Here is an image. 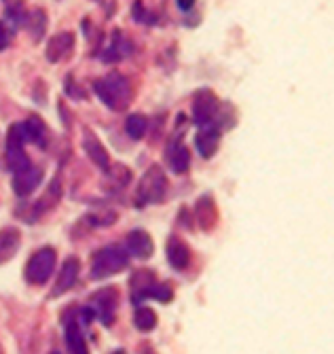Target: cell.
Segmentation results:
<instances>
[{"mask_svg": "<svg viewBox=\"0 0 334 354\" xmlns=\"http://www.w3.org/2000/svg\"><path fill=\"white\" fill-rule=\"evenodd\" d=\"M87 221L93 225V227H108V225H112L117 221V212L112 210H95L87 216Z\"/></svg>", "mask_w": 334, "mask_h": 354, "instance_id": "obj_23", "label": "cell"}, {"mask_svg": "<svg viewBox=\"0 0 334 354\" xmlns=\"http://www.w3.org/2000/svg\"><path fill=\"white\" fill-rule=\"evenodd\" d=\"M117 304H119L117 288H112V286L99 288V291L93 293V297H91V312H93V316L99 320V323L110 325L115 320Z\"/></svg>", "mask_w": 334, "mask_h": 354, "instance_id": "obj_5", "label": "cell"}, {"mask_svg": "<svg viewBox=\"0 0 334 354\" xmlns=\"http://www.w3.org/2000/svg\"><path fill=\"white\" fill-rule=\"evenodd\" d=\"M97 98L112 111H125L131 102V85L123 75H108L93 85Z\"/></svg>", "mask_w": 334, "mask_h": 354, "instance_id": "obj_1", "label": "cell"}, {"mask_svg": "<svg viewBox=\"0 0 334 354\" xmlns=\"http://www.w3.org/2000/svg\"><path fill=\"white\" fill-rule=\"evenodd\" d=\"M129 263V257H127V250L117 246V244H110L102 250H97L93 254V261H91V278L93 280H104V278H110L119 272H123Z\"/></svg>", "mask_w": 334, "mask_h": 354, "instance_id": "obj_2", "label": "cell"}, {"mask_svg": "<svg viewBox=\"0 0 334 354\" xmlns=\"http://www.w3.org/2000/svg\"><path fill=\"white\" fill-rule=\"evenodd\" d=\"M72 49H75V35H72V32H59V35L49 39L45 55H47L49 62L55 64V62H61Z\"/></svg>", "mask_w": 334, "mask_h": 354, "instance_id": "obj_9", "label": "cell"}, {"mask_svg": "<svg viewBox=\"0 0 334 354\" xmlns=\"http://www.w3.org/2000/svg\"><path fill=\"white\" fill-rule=\"evenodd\" d=\"M148 297H153V299H157V301H161V304H167V301H172L174 299V291L167 284H155L150 291H148ZM146 297V299H148Z\"/></svg>", "mask_w": 334, "mask_h": 354, "instance_id": "obj_26", "label": "cell"}, {"mask_svg": "<svg viewBox=\"0 0 334 354\" xmlns=\"http://www.w3.org/2000/svg\"><path fill=\"white\" fill-rule=\"evenodd\" d=\"M218 142H220V134L216 127L212 125H206L202 127V132L197 134V151L202 153V157H212L218 149Z\"/></svg>", "mask_w": 334, "mask_h": 354, "instance_id": "obj_16", "label": "cell"}, {"mask_svg": "<svg viewBox=\"0 0 334 354\" xmlns=\"http://www.w3.org/2000/svg\"><path fill=\"white\" fill-rule=\"evenodd\" d=\"M112 354H125L123 350H117V352H112Z\"/></svg>", "mask_w": 334, "mask_h": 354, "instance_id": "obj_29", "label": "cell"}, {"mask_svg": "<svg viewBox=\"0 0 334 354\" xmlns=\"http://www.w3.org/2000/svg\"><path fill=\"white\" fill-rule=\"evenodd\" d=\"M79 272H81V263L77 257H68L55 280V286H53V291H51V297H59L61 293L66 291H70V288L77 284L79 280Z\"/></svg>", "mask_w": 334, "mask_h": 354, "instance_id": "obj_8", "label": "cell"}, {"mask_svg": "<svg viewBox=\"0 0 334 354\" xmlns=\"http://www.w3.org/2000/svg\"><path fill=\"white\" fill-rule=\"evenodd\" d=\"M218 111V102L214 98V93L204 89V91H199L195 95V100H193V119L199 127H206L212 123L214 115Z\"/></svg>", "mask_w": 334, "mask_h": 354, "instance_id": "obj_6", "label": "cell"}, {"mask_svg": "<svg viewBox=\"0 0 334 354\" xmlns=\"http://www.w3.org/2000/svg\"><path fill=\"white\" fill-rule=\"evenodd\" d=\"M23 132H26V140H32L39 147H45V138H47V127L43 123L41 117L32 115L26 123H23Z\"/></svg>", "mask_w": 334, "mask_h": 354, "instance_id": "obj_17", "label": "cell"}, {"mask_svg": "<svg viewBox=\"0 0 334 354\" xmlns=\"http://www.w3.org/2000/svg\"><path fill=\"white\" fill-rule=\"evenodd\" d=\"M167 259H170L172 268L174 270H186L188 263H190V250L186 246V242H182L180 238L172 236L170 240H167Z\"/></svg>", "mask_w": 334, "mask_h": 354, "instance_id": "obj_12", "label": "cell"}, {"mask_svg": "<svg viewBox=\"0 0 334 354\" xmlns=\"http://www.w3.org/2000/svg\"><path fill=\"white\" fill-rule=\"evenodd\" d=\"M83 147H85V153H87V157L91 159V162L99 168V170H108L110 168V155H108V151L104 149V145L99 142L89 130L85 132V138H83Z\"/></svg>", "mask_w": 334, "mask_h": 354, "instance_id": "obj_10", "label": "cell"}, {"mask_svg": "<svg viewBox=\"0 0 334 354\" xmlns=\"http://www.w3.org/2000/svg\"><path fill=\"white\" fill-rule=\"evenodd\" d=\"M55 263H57V252L53 248L49 246L39 248L26 263V280L30 284H39V286L45 284L51 278Z\"/></svg>", "mask_w": 334, "mask_h": 354, "instance_id": "obj_3", "label": "cell"}, {"mask_svg": "<svg viewBox=\"0 0 334 354\" xmlns=\"http://www.w3.org/2000/svg\"><path fill=\"white\" fill-rule=\"evenodd\" d=\"M51 354H59V352H51Z\"/></svg>", "mask_w": 334, "mask_h": 354, "instance_id": "obj_30", "label": "cell"}, {"mask_svg": "<svg viewBox=\"0 0 334 354\" xmlns=\"http://www.w3.org/2000/svg\"><path fill=\"white\" fill-rule=\"evenodd\" d=\"M165 191H167V178L159 166H153L150 170H146V174L138 185V193H136L138 204L140 206L159 204L165 198Z\"/></svg>", "mask_w": 334, "mask_h": 354, "instance_id": "obj_4", "label": "cell"}, {"mask_svg": "<svg viewBox=\"0 0 334 354\" xmlns=\"http://www.w3.org/2000/svg\"><path fill=\"white\" fill-rule=\"evenodd\" d=\"M9 41H11V37H9L7 26H5V24H0V51L9 47Z\"/></svg>", "mask_w": 334, "mask_h": 354, "instance_id": "obj_27", "label": "cell"}, {"mask_svg": "<svg viewBox=\"0 0 334 354\" xmlns=\"http://www.w3.org/2000/svg\"><path fill=\"white\" fill-rule=\"evenodd\" d=\"M0 354H3V350H0Z\"/></svg>", "mask_w": 334, "mask_h": 354, "instance_id": "obj_31", "label": "cell"}, {"mask_svg": "<svg viewBox=\"0 0 334 354\" xmlns=\"http://www.w3.org/2000/svg\"><path fill=\"white\" fill-rule=\"evenodd\" d=\"M176 3H178V7H180L182 11H190L193 5H195V0H176Z\"/></svg>", "mask_w": 334, "mask_h": 354, "instance_id": "obj_28", "label": "cell"}, {"mask_svg": "<svg viewBox=\"0 0 334 354\" xmlns=\"http://www.w3.org/2000/svg\"><path fill=\"white\" fill-rule=\"evenodd\" d=\"M146 130H148V119L144 115H129L127 121H125V132L129 138L133 140H140L146 136Z\"/></svg>", "mask_w": 334, "mask_h": 354, "instance_id": "obj_19", "label": "cell"}, {"mask_svg": "<svg viewBox=\"0 0 334 354\" xmlns=\"http://www.w3.org/2000/svg\"><path fill=\"white\" fill-rule=\"evenodd\" d=\"M133 325H136L140 331L148 333L157 327V314L150 308H140L136 312V316H133Z\"/></svg>", "mask_w": 334, "mask_h": 354, "instance_id": "obj_21", "label": "cell"}, {"mask_svg": "<svg viewBox=\"0 0 334 354\" xmlns=\"http://www.w3.org/2000/svg\"><path fill=\"white\" fill-rule=\"evenodd\" d=\"M63 337H66V346H68V352H70V354H89L87 342H85V337H83V331H81V327H79L77 320L68 318V323H66Z\"/></svg>", "mask_w": 334, "mask_h": 354, "instance_id": "obj_15", "label": "cell"}, {"mask_svg": "<svg viewBox=\"0 0 334 354\" xmlns=\"http://www.w3.org/2000/svg\"><path fill=\"white\" fill-rule=\"evenodd\" d=\"M106 176H108L112 183H117V185H127L129 178H131V172H129V168L117 164V166H110V168L106 170Z\"/></svg>", "mask_w": 334, "mask_h": 354, "instance_id": "obj_25", "label": "cell"}, {"mask_svg": "<svg viewBox=\"0 0 334 354\" xmlns=\"http://www.w3.org/2000/svg\"><path fill=\"white\" fill-rule=\"evenodd\" d=\"M41 183H43V170L41 168H35V166H28V168L15 172L11 187L15 191V196L28 198L30 193H35L39 189Z\"/></svg>", "mask_w": 334, "mask_h": 354, "instance_id": "obj_7", "label": "cell"}, {"mask_svg": "<svg viewBox=\"0 0 334 354\" xmlns=\"http://www.w3.org/2000/svg\"><path fill=\"white\" fill-rule=\"evenodd\" d=\"M155 274L148 270H138L131 276V301H142L148 297V291L155 286Z\"/></svg>", "mask_w": 334, "mask_h": 354, "instance_id": "obj_13", "label": "cell"}, {"mask_svg": "<svg viewBox=\"0 0 334 354\" xmlns=\"http://www.w3.org/2000/svg\"><path fill=\"white\" fill-rule=\"evenodd\" d=\"M26 142V132H23V123H15L9 127L7 134V151H19L23 149Z\"/></svg>", "mask_w": 334, "mask_h": 354, "instance_id": "obj_22", "label": "cell"}, {"mask_svg": "<svg viewBox=\"0 0 334 354\" xmlns=\"http://www.w3.org/2000/svg\"><path fill=\"white\" fill-rule=\"evenodd\" d=\"M197 218L202 223L204 230H210L216 223V208H214L212 198H202L197 202Z\"/></svg>", "mask_w": 334, "mask_h": 354, "instance_id": "obj_20", "label": "cell"}, {"mask_svg": "<svg viewBox=\"0 0 334 354\" xmlns=\"http://www.w3.org/2000/svg\"><path fill=\"white\" fill-rule=\"evenodd\" d=\"M45 24H47V17H45L43 11H32V15H30V32H32V37H35L37 41H41V37H43Z\"/></svg>", "mask_w": 334, "mask_h": 354, "instance_id": "obj_24", "label": "cell"}, {"mask_svg": "<svg viewBox=\"0 0 334 354\" xmlns=\"http://www.w3.org/2000/svg\"><path fill=\"white\" fill-rule=\"evenodd\" d=\"M167 159H170V166L176 174H184L190 166V155L188 149L184 145H172L170 153H167Z\"/></svg>", "mask_w": 334, "mask_h": 354, "instance_id": "obj_18", "label": "cell"}, {"mask_svg": "<svg viewBox=\"0 0 334 354\" xmlns=\"http://www.w3.org/2000/svg\"><path fill=\"white\" fill-rule=\"evenodd\" d=\"M19 244H21V234L17 230L5 227L0 232V263L11 261L19 250Z\"/></svg>", "mask_w": 334, "mask_h": 354, "instance_id": "obj_14", "label": "cell"}, {"mask_svg": "<svg viewBox=\"0 0 334 354\" xmlns=\"http://www.w3.org/2000/svg\"><path fill=\"white\" fill-rule=\"evenodd\" d=\"M127 250L138 257V259H148V257L153 254L155 246H153V238L144 232V230H133L127 234Z\"/></svg>", "mask_w": 334, "mask_h": 354, "instance_id": "obj_11", "label": "cell"}]
</instances>
